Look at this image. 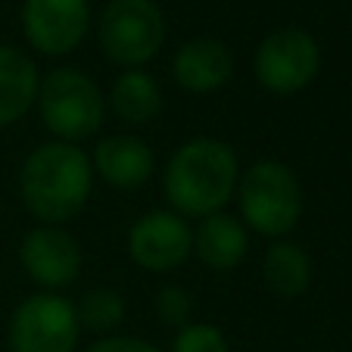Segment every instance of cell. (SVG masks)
<instances>
[{"mask_svg": "<svg viewBox=\"0 0 352 352\" xmlns=\"http://www.w3.org/2000/svg\"><path fill=\"white\" fill-rule=\"evenodd\" d=\"M156 309H160L166 324L187 327V318H190V296H187V290H181V287H162L160 299H156Z\"/></svg>", "mask_w": 352, "mask_h": 352, "instance_id": "19", "label": "cell"}, {"mask_svg": "<svg viewBox=\"0 0 352 352\" xmlns=\"http://www.w3.org/2000/svg\"><path fill=\"white\" fill-rule=\"evenodd\" d=\"M91 193V162L72 144H44L22 166V199L47 225L81 212Z\"/></svg>", "mask_w": 352, "mask_h": 352, "instance_id": "1", "label": "cell"}, {"mask_svg": "<svg viewBox=\"0 0 352 352\" xmlns=\"http://www.w3.org/2000/svg\"><path fill=\"white\" fill-rule=\"evenodd\" d=\"M237 156L212 138L190 140L172 156L166 172V193L184 215H215L237 187Z\"/></svg>", "mask_w": 352, "mask_h": 352, "instance_id": "2", "label": "cell"}, {"mask_svg": "<svg viewBox=\"0 0 352 352\" xmlns=\"http://www.w3.org/2000/svg\"><path fill=\"white\" fill-rule=\"evenodd\" d=\"M166 22L153 0H109L100 19V44L109 60L140 66L160 54Z\"/></svg>", "mask_w": 352, "mask_h": 352, "instance_id": "5", "label": "cell"}, {"mask_svg": "<svg viewBox=\"0 0 352 352\" xmlns=\"http://www.w3.org/2000/svg\"><path fill=\"white\" fill-rule=\"evenodd\" d=\"M175 78L181 87L193 94H209L219 91L228 78H231V54L228 47L215 38H197L187 41L175 54Z\"/></svg>", "mask_w": 352, "mask_h": 352, "instance_id": "11", "label": "cell"}, {"mask_svg": "<svg viewBox=\"0 0 352 352\" xmlns=\"http://www.w3.org/2000/svg\"><path fill=\"white\" fill-rule=\"evenodd\" d=\"M75 312H78L81 324L91 327V331H113L125 318V302L116 290H91L85 293V299H81V306Z\"/></svg>", "mask_w": 352, "mask_h": 352, "instance_id": "17", "label": "cell"}, {"mask_svg": "<svg viewBox=\"0 0 352 352\" xmlns=\"http://www.w3.org/2000/svg\"><path fill=\"white\" fill-rule=\"evenodd\" d=\"M87 352H156V349L150 343H144V340H134V337H109V340L94 343Z\"/></svg>", "mask_w": 352, "mask_h": 352, "instance_id": "20", "label": "cell"}, {"mask_svg": "<svg viewBox=\"0 0 352 352\" xmlns=\"http://www.w3.org/2000/svg\"><path fill=\"white\" fill-rule=\"evenodd\" d=\"M38 97V69L28 54L0 44V128L22 119Z\"/></svg>", "mask_w": 352, "mask_h": 352, "instance_id": "13", "label": "cell"}, {"mask_svg": "<svg viewBox=\"0 0 352 352\" xmlns=\"http://www.w3.org/2000/svg\"><path fill=\"white\" fill-rule=\"evenodd\" d=\"M44 125L63 140L91 138L103 125V94L78 69H56L38 85Z\"/></svg>", "mask_w": 352, "mask_h": 352, "instance_id": "4", "label": "cell"}, {"mask_svg": "<svg viewBox=\"0 0 352 352\" xmlns=\"http://www.w3.org/2000/svg\"><path fill=\"white\" fill-rule=\"evenodd\" d=\"M94 166L103 175V181L131 190L153 175V150L140 138L113 134L94 150Z\"/></svg>", "mask_w": 352, "mask_h": 352, "instance_id": "12", "label": "cell"}, {"mask_svg": "<svg viewBox=\"0 0 352 352\" xmlns=\"http://www.w3.org/2000/svg\"><path fill=\"white\" fill-rule=\"evenodd\" d=\"M318 44L302 28H278L256 54V75L274 94H296L318 75Z\"/></svg>", "mask_w": 352, "mask_h": 352, "instance_id": "7", "label": "cell"}, {"mask_svg": "<svg viewBox=\"0 0 352 352\" xmlns=\"http://www.w3.org/2000/svg\"><path fill=\"white\" fill-rule=\"evenodd\" d=\"M193 250V234L172 212H150L128 234V253L150 272L178 268Z\"/></svg>", "mask_w": 352, "mask_h": 352, "instance_id": "9", "label": "cell"}, {"mask_svg": "<svg viewBox=\"0 0 352 352\" xmlns=\"http://www.w3.org/2000/svg\"><path fill=\"white\" fill-rule=\"evenodd\" d=\"M113 107L131 125H144L160 113V87L140 69L125 72L113 87Z\"/></svg>", "mask_w": 352, "mask_h": 352, "instance_id": "16", "label": "cell"}, {"mask_svg": "<svg viewBox=\"0 0 352 352\" xmlns=\"http://www.w3.org/2000/svg\"><path fill=\"white\" fill-rule=\"evenodd\" d=\"M240 209L253 231L280 237L293 231L302 212V190L296 175L280 162H259L240 181Z\"/></svg>", "mask_w": 352, "mask_h": 352, "instance_id": "3", "label": "cell"}, {"mask_svg": "<svg viewBox=\"0 0 352 352\" xmlns=\"http://www.w3.org/2000/svg\"><path fill=\"white\" fill-rule=\"evenodd\" d=\"M175 352H228L221 331L209 324H187L175 340Z\"/></svg>", "mask_w": 352, "mask_h": 352, "instance_id": "18", "label": "cell"}, {"mask_svg": "<svg viewBox=\"0 0 352 352\" xmlns=\"http://www.w3.org/2000/svg\"><path fill=\"white\" fill-rule=\"evenodd\" d=\"M22 265L38 284L47 287H66L78 274L81 253L78 243L60 231L56 225L34 228L25 240H22Z\"/></svg>", "mask_w": 352, "mask_h": 352, "instance_id": "10", "label": "cell"}, {"mask_svg": "<svg viewBox=\"0 0 352 352\" xmlns=\"http://www.w3.org/2000/svg\"><path fill=\"white\" fill-rule=\"evenodd\" d=\"M87 0H25L22 25L34 50L47 56L72 54L87 32Z\"/></svg>", "mask_w": 352, "mask_h": 352, "instance_id": "8", "label": "cell"}, {"mask_svg": "<svg viewBox=\"0 0 352 352\" xmlns=\"http://www.w3.org/2000/svg\"><path fill=\"white\" fill-rule=\"evenodd\" d=\"M262 274H265L268 287L274 293L299 296L309 287V280H312V265H309V256L296 243H274L265 253Z\"/></svg>", "mask_w": 352, "mask_h": 352, "instance_id": "15", "label": "cell"}, {"mask_svg": "<svg viewBox=\"0 0 352 352\" xmlns=\"http://www.w3.org/2000/svg\"><path fill=\"white\" fill-rule=\"evenodd\" d=\"M193 250L209 268L228 272L246 256V228L231 215H209L193 237Z\"/></svg>", "mask_w": 352, "mask_h": 352, "instance_id": "14", "label": "cell"}, {"mask_svg": "<svg viewBox=\"0 0 352 352\" xmlns=\"http://www.w3.org/2000/svg\"><path fill=\"white\" fill-rule=\"evenodd\" d=\"M78 343V312L63 296L38 293L16 309L10 321L13 352H72Z\"/></svg>", "mask_w": 352, "mask_h": 352, "instance_id": "6", "label": "cell"}]
</instances>
